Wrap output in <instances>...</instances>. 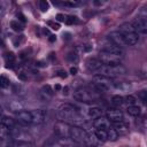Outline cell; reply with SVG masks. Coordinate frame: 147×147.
Segmentation results:
<instances>
[{
  "label": "cell",
  "instance_id": "cell-8",
  "mask_svg": "<svg viewBox=\"0 0 147 147\" xmlns=\"http://www.w3.org/2000/svg\"><path fill=\"white\" fill-rule=\"evenodd\" d=\"M132 26L134 29V31L139 34H146L147 33V20L145 16L138 17L136 18V21L132 23Z\"/></svg>",
  "mask_w": 147,
  "mask_h": 147
},
{
  "label": "cell",
  "instance_id": "cell-27",
  "mask_svg": "<svg viewBox=\"0 0 147 147\" xmlns=\"http://www.w3.org/2000/svg\"><path fill=\"white\" fill-rule=\"evenodd\" d=\"M10 28H11L14 31H17V32H18V31H22V30L24 29L23 25H22L18 21H11V22H10Z\"/></svg>",
  "mask_w": 147,
  "mask_h": 147
},
{
  "label": "cell",
  "instance_id": "cell-46",
  "mask_svg": "<svg viewBox=\"0 0 147 147\" xmlns=\"http://www.w3.org/2000/svg\"><path fill=\"white\" fill-rule=\"evenodd\" d=\"M2 111H3V110H2V107H1V106H0V115H1V114H2Z\"/></svg>",
  "mask_w": 147,
  "mask_h": 147
},
{
  "label": "cell",
  "instance_id": "cell-31",
  "mask_svg": "<svg viewBox=\"0 0 147 147\" xmlns=\"http://www.w3.org/2000/svg\"><path fill=\"white\" fill-rule=\"evenodd\" d=\"M80 1H77V0H70V1H65L63 2V5L65 6H69V7H77V6H80Z\"/></svg>",
  "mask_w": 147,
  "mask_h": 147
},
{
  "label": "cell",
  "instance_id": "cell-2",
  "mask_svg": "<svg viewBox=\"0 0 147 147\" xmlns=\"http://www.w3.org/2000/svg\"><path fill=\"white\" fill-rule=\"evenodd\" d=\"M74 99L79 102H83V103H90L98 99V94H96V92H94L87 87H80L74 92Z\"/></svg>",
  "mask_w": 147,
  "mask_h": 147
},
{
  "label": "cell",
  "instance_id": "cell-17",
  "mask_svg": "<svg viewBox=\"0 0 147 147\" xmlns=\"http://www.w3.org/2000/svg\"><path fill=\"white\" fill-rule=\"evenodd\" d=\"M103 64L101 63V61L99 60V59H88L87 61H86V68L90 70V71H93V72H95L98 69H100L101 67H102Z\"/></svg>",
  "mask_w": 147,
  "mask_h": 147
},
{
  "label": "cell",
  "instance_id": "cell-43",
  "mask_svg": "<svg viewBox=\"0 0 147 147\" xmlns=\"http://www.w3.org/2000/svg\"><path fill=\"white\" fill-rule=\"evenodd\" d=\"M46 64L44 63V62H41V61H38V62H36V67H45Z\"/></svg>",
  "mask_w": 147,
  "mask_h": 147
},
{
  "label": "cell",
  "instance_id": "cell-18",
  "mask_svg": "<svg viewBox=\"0 0 147 147\" xmlns=\"http://www.w3.org/2000/svg\"><path fill=\"white\" fill-rule=\"evenodd\" d=\"M0 123H1L3 126H6L8 130H10V129H13V127L15 126V122H14V119L10 118V117H7V116L1 117V118H0Z\"/></svg>",
  "mask_w": 147,
  "mask_h": 147
},
{
  "label": "cell",
  "instance_id": "cell-9",
  "mask_svg": "<svg viewBox=\"0 0 147 147\" xmlns=\"http://www.w3.org/2000/svg\"><path fill=\"white\" fill-rule=\"evenodd\" d=\"M108 38H109L110 42L115 44L116 46H118V47H121V48L127 46V45L125 44V40H124L123 34H122L119 31H113V32H110V33L108 34Z\"/></svg>",
  "mask_w": 147,
  "mask_h": 147
},
{
  "label": "cell",
  "instance_id": "cell-22",
  "mask_svg": "<svg viewBox=\"0 0 147 147\" xmlns=\"http://www.w3.org/2000/svg\"><path fill=\"white\" fill-rule=\"evenodd\" d=\"M94 136H95V138H96L98 140H100V141H106V140H108V139H107V131H106V130H99V129H96L95 132H94Z\"/></svg>",
  "mask_w": 147,
  "mask_h": 147
},
{
  "label": "cell",
  "instance_id": "cell-39",
  "mask_svg": "<svg viewBox=\"0 0 147 147\" xmlns=\"http://www.w3.org/2000/svg\"><path fill=\"white\" fill-rule=\"evenodd\" d=\"M57 75L61 77V78H67V72L64 70H59L57 71Z\"/></svg>",
  "mask_w": 147,
  "mask_h": 147
},
{
  "label": "cell",
  "instance_id": "cell-42",
  "mask_svg": "<svg viewBox=\"0 0 147 147\" xmlns=\"http://www.w3.org/2000/svg\"><path fill=\"white\" fill-rule=\"evenodd\" d=\"M48 40H49L51 42H54V41L56 40V37H55L54 34H51V36H49V38H48Z\"/></svg>",
  "mask_w": 147,
  "mask_h": 147
},
{
  "label": "cell",
  "instance_id": "cell-40",
  "mask_svg": "<svg viewBox=\"0 0 147 147\" xmlns=\"http://www.w3.org/2000/svg\"><path fill=\"white\" fill-rule=\"evenodd\" d=\"M77 71H78V70H77L76 67H71V68H70V74H71V75H76Z\"/></svg>",
  "mask_w": 147,
  "mask_h": 147
},
{
  "label": "cell",
  "instance_id": "cell-16",
  "mask_svg": "<svg viewBox=\"0 0 147 147\" xmlns=\"http://www.w3.org/2000/svg\"><path fill=\"white\" fill-rule=\"evenodd\" d=\"M85 113H86L87 118H90V119H95V118L102 116V109L99 107H87Z\"/></svg>",
  "mask_w": 147,
  "mask_h": 147
},
{
  "label": "cell",
  "instance_id": "cell-4",
  "mask_svg": "<svg viewBox=\"0 0 147 147\" xmlns=\"http://www.w3.org/2000/svg\"><path fill=\"white\" fill-rule=\"evenodd\" d=\"M69 138H71V140H74L75 142L82 145V144L86 142L87 133L84 129H82L79 126H71L69 130Z\"/></svg>",
  "mask_w": 147,
  "mask_h": 147
},
{
  "label": "cell",
  "instance_id": "cell-25",
  "mask_svg": "<svg viewBox=\"0 0 147 147\" xmlns=\"http://www.w3.org/2000/svg\"><path fill=\"white\" fill-rule=\"evenodd\" d=\"M67 60H68L70 63H77L78 60H79V57H78V54H77L76 52H70V53H68V55H67Z\"/></svg>",
  "mask_w": 147,
  "mask_h": 147
},
{
  "label": "cell",
  "instance_id": "cell-29",
  "mask_svg": "<svg viewBox=\"0 0 147 147\" xmlns=\"http://www.w3.org/2000/svg\"><path fill=\"white\" fill-rule=\"evenodd\" d=\"M9 86V79L6 76H0V88H6Z\"/></svg>",
  "mask_w": 147,
  "mask_h": 147
},
{
  "label": "cell",
  "instance_id": "cell-37",
  "mask_svg": "<svg viewBox=\"0 0 147 147\" xmlns=\"http://www.w3.org/2000/svg\"><path fill=\"white\" fill-rule=\"evenodd\" d=\"M15 147H31V145L26 141H18Z\"/></svg>",
  "mask_w": 147,
  "mask_h": 147
},
{
  "label": "cell",
  "instance_id": "cell-12",
  "mask_svg": "<svg viewBox=\"0 0 147 147\" xmlns=\"http://www.w3.org/2000/svg\"><path fill=\"white\" fill-rule=\"evenodd\" d=\"M32 115V124H41L46 119V111L42 109H33L31 110Z\"/></svg>",
  "mask_w": 147,
  "mask_h": 147
},
{
  "label": "cell",
  "instance_id": "cell-32",
  "mask_svg": "<svg viewBox=\"0 0 147 147\" xmlns=\"http://www.w3.org/2000/svg\"><path fill=\"white\" fill-rule=\"evenodd\" d=\"M8 132H9V130H8L6 126H3V125L0 123V138H3V137H6Z\"/></svg>",
  "mask_w": 147,
  "mask_h": 147
},
{
  "label": "cell",
  "instance_id": "cell-21",
  "mask_svg": "<svg viewBox=\"0 0 147 147\" xmlns=\"http://www.w3.org/2000/svg\"><path fill=\"white\" fill-rule=\"evenodd\" d=\"M113 129H115L116 130V132L118 133H125L126 131H127V126H126V124L124 123V122H117V123H114V127Z\"/></svg>",
  "mask_w": 147,
  "mask_h": 147
},
{
  "label": "cell",
  "instance_id": "cell-28",
  "mask_svg": "<svg viewBox=\"0 0 147 147\" xmlns=\"http://www.w3.org/2000/svg\"><path fill=\"white\" fill-rule=\"evenodd\" d=\"M41 93L44 94V95H46V98L47 96H53V90H52V87L49 86V85H45V86H42V90H41Z\"/></svg>",
  "mask_w": 147,
  "mask_h": 147
},
{
  "label": "cell",
  "instance_id": "cell-44",
  "mask_svg": "<svg viewBox=\"0 0 147 147\" xmlns=\"http://www.w3.org/2000/svg\"><path fill=\"white\" fill-rule=\"evenodd\" d=\"M94 5L99 6V5H102V2H100V1H94Z\"/></svg>",
  "mask_w": 147,
  "mask_h": 147
},
{
  "label": "cell",
  "instance_id": "cell-15",
  "mask_svg": "<svg viewBox=\"0 0 147 147\" xmlns=\"http://www.w3.org/2000/svg\"><path fill=\"white\" fill-rule=\"evenodd\" d=\"M55 129V133L59 136V137H69V130H70V126H68L65 123H59L54 126Z\"/></svg>",
  "mask_w": 147,
  "mask_h": 147
},
{
  "label": "cell",
  "instance_id": "cell-6",
  "mask_svg": "<svg viewBox=\"0 0 147 147\" xmlns=\"http://www.w3.org/2000/svg\"><path fill=\"white\" fill-rule=\"evenodd\" d=\"M101 52L108 53V54H111V55H115V56L121 57V59H122L123 55H124L123 48L116 46V45L113 44V42H107V44H105V45L102 46V48H101Z\"/></svg>",
  "mask_w": 147,
  "mask_h": 147
},
{
  "label": "cell",
  "instance_id": "cell-41",
  "mask_svg": "<svg viewBox=\"0 0 147 147\" xmlns=\"http://www.w3.org/2000/svg\"><path fill=\"white\" fill-rule=\"evenodd\" d=\"M17 17H18V20H20L21 22H23V23H24V22L26 21V20H25V17H24V16H23L22 14H18V15H17Z\"/></svg>",
  "mask_w": 147,
  "mask_h": 147
},
{
  "label": "cell",
  "instance_id": "cell-13",
  "mask_svg": "<svg viewBox=\"0 0 147 147\" xmlns=\"http://www.w3.org/2000/svg\"><path fill=\"white\" fill-rule=\"evenodd\" d=\"M110 123H117V122H123L124 119V115L121 110H117V109H113V110H109L107 113V116H106Z\"/></svg>",
  "mask_w": 147,
  "mask_h": 147
},
{
  "label": "cell",
  "instance_id": "cell-14",
  "mask_svg": "<svg viewBox=\"0 0 147 147\" xmlns=\"http://www.w3.org/2000/svg\"><path fill=\"white\" fill-rule=\"evenodd\" d=\"M124 37V40H125V44L127 46H134L138 44L139 41V34L134 31V32H129V33H125L123 34Z\"/></svg>",
  "mask_w": 147,
  "mask_h": 147
},
{
  "label": "cell",
  "instance_id": "cell-19",
  "mask_svg": "<svg viewBox=\"0 0 147 147\" xmlns=\"http://www.w3.org/2000/svg\"><path fill=\"white\" fill-rule=\"evenodd\" d=\"M126 111H127V114L130 115V116H133V117H137V116H139L140 114H141V109H140V107L139 106H127V109H126Z\"/></svg>",
  "mask_w": 147,
  "mask_h": 147
},
{
  "label": "cell",
  "instance_id": "cell-10",
  "mask_svg": "<svg viewBox=\"0 0 147 147\" xmlns=\"http://www.w3.org/2000/svg\"><path fill=\"white\" fill-rule=\"evenodd\" d=\"M16 118L20 123L28 125V124H32V115H31V110H20L16 114Z\"/></svg>",
  "mask_w": 147,
  "mask_h": 147
},
{
  "label": "cell",
  "instance_id": "cell-24",
  "mask_svg": "<svg viewBox=\"0 0 147 147\" xmlns=\"http://www.w3.org/2000/svg\"><path fill=\"white\" fill-rule=\"evenodd\" d=\"M111 103L115 106V107H119L124 103V99L122 95H114L111 98Z\"/></svg>",
  "mask_w": 147,
  "mask_h": 147
},
{
  "label": "cell",
  "instance_id": "cell-45",
  "mask_svg": "<svg viewBox=\"0 0 147 147\" xmlns=\"http://www.w3.org/2000/svg\"><path fill=\"white\" fill-rule=\"evenodd\" d=\"M60 88H61L60 85H55V90H60Z\"/></svg>",
  "mask_w": 147,
  "mask_h": 147
},
{
  "label": "cell",
  "instance_id": "cell-47",
  "mask_svg": "<svg viewBox=\"0 0 147 147\" xmlns=\"http://www.w3.org/2000/svg\"><path fill=\"white\" fill-rule=\"evenodd\" d=\"M86 147H95V146H86Z\"/></svg>",
  "mask_w": 147,
  "mask_h": 147
},
{
  "label": "cell",
  "instance_id": "cell-48",
  "mask_svg": "<svg viewBox=\"0 0 147 147\" xmlns=\"http://www.w3.org/2000/svg\"><path fill=\"white\" fill-rule=\"evenodd\" d=\"M78 147H80V146H78Z\"/></svg>",
  "mask_w": 147,
  "mask_h": 147
},
{
  "label": "cell",
  "instance_id": "cell-7",
  "mask_svg": "<svg viewBox=\"0 0 147 147\" xmlns=\"http://www.w3.org/2000/svg\"><path fill=\"white\" fill-rule=\"evenodd\" d=\"M99 60L101 61V63L103 65H117V64H121V57H117L115 55H111V54H108V53H103V52H100Z\"/></svg>",
  "mask_w": 147,
  "mask_h": 147
},
{
  "label": "cell",
  "instance_id": "cell-11",
  "mask_svg": "<svg viewBox=\"0 0 147 147\" xmlns=\"http://www.w3.org/2000/svg\"><path fill=\"white\" fill-rule=\"evenodd\" d=\"M93 125H94V127H96L99 130H106V131L111 127L110 121L105 116H100V117L95 118L93 121Z\"/></svg>",
  "mask_w": 147,
  "mask_h": 147
},
{
  "label": "cell",
  "instance_id": "cell-30",
  "mask_svg": "<svg viewBox=\"0 0 147 147\" xmlns=\"http://www.w3.org/2000/svg\"><path fill=\"white\" fill-rule=\"evenodd\" d=\"M48 8H49V3L46 0H40L39 1V9L41 11H47Z\"/></svg>",
  "mask_w": 147,
  "mask_h": 147
},
{
  "label": "cell",
  "instance_id": "cell-38",
  "mask_svg": "<svg viewBox=\"0 0 147 147\" xmlns=\"http://www.w3.org/2000/svg\"><path fill=\"white\" fill-rule=\"evenodd\" d=\"M56 20H57L59 22H64V21H65V16H64L63 14H57V15H56Z\"/></svg>",
  "mask_w": 147,
  "mask_h": 147
},
{
  "label": "cell",
  "instance_id": "cell-35",
  "mask_svg": "<svg viewBox=\"0 0 147 147\" xmlns=\"http://www.w3.org/2000/svg\"><path fill=\"white\" fill-rule=\"evenodd\" d=\"M47 24H48V25H49V26H51L53 30H59V29H60V24H59V23H55V22L49 21Z\"/></svg>",
  "mask_w": 147,
  "mask_h": 147
},
{
  "label": "cell",
  "instance_id": "cell-36",
  "mask_svg": "<svg viewBox=\"0 0 147 147\" xmlns=\"http://www.w3.org/2000/svg\"><path fill=\"white\" fill-rule=\"evenodd\" d=\"M138 96L140 98V100H141V102H142V103H145V102H146V91H145V90H144V91H141V92H139Z\"/></svg>",
  "mask_w": 147,
  "mask_h": 147
},
{
  "label": "cell",
  "instance_id": "cell-26",
  "mask_svg": "<svg viewBox=\"0 0 147 147\" xmlns=\"http://www.w3.org/2000/svg\"><path fill=\"white\" fill-rule=\"evenodd\" d=\"M123 99H124V103H126L127 106H134L137 102V99L133 95H126V96H123Z\"/></svg>",
  "mask_w": 147,
  "mask_h": 147
},
{
  "label": "cell",
  "instance_id": "cell-34",
  "mask_svg": "<svg viewBox=\"0 0 147 147\" xmlns=\"http://www.w3.org/2000/svg\"><path fill=\"white\" fill-rule=\"evenodd\" d=\"M17 77H18V79L22 80V82H26V80H28V76H26V74L23 72V71H20V72L17 74Z\"/></svg>",
  "mask_w": 147,
  "mask_h": 147
},
{
  "label": "cell",
  "instance_id": "cell-33",
  "mask_svg": "<svg viewBox=\"0 0 147 147\" xmlns=\"http://www.w3.org/2000/svg\"><path fill=\"white\" fill-rule=\"evenodd\" d=\"M78 22V20H77V17L76 16H68L67 18H65V23L67 24H74V23H77Z\"/></svg>",
  "mask_w": 147,
  "mask_h": 147
},
{
  "label": "cell",
  "instance_id": "cell-3",
  "mask_svg": "<svg viewBox=\"0 0 147 147\" xmlns=\"http://www.w3.org/2000/svg\"><path fill=\"white\" fill-rule=\"evenodd\" d=\"M125 68L122 64H117V65H102L100 69H98L95 71V75H102L109 78L113 77H117L121 75L125 74Z\"/></svg>",
  "mask_w": 147,
  "mask_h": 147
},
{
  "label": "cell",
  "instance_id": "cell-20",
  "mask_svg": "<svg viewBox=\"0 0 147 147\" xmlns=\"http://www.w3.org/2000/svg\"><path fill=\"white\" fill-rule=\"evenodd\" d=\"M5 60H6V67L7 68H14V64H15V55L13 53H7L5 55Z\"/></svg>",
  "mask_w": 147,
  "mask_h": 147
},
{
  "label": "cell",
  "instance_id": "cell-1",
  "mask_svg": "<svg viewBox=\"0 0 147 147\" xmlns=\"http://www.w3.org/2000/svg\"><path fill=\"white\" fill-rule=\"evenodd\" d=\"M57 117L64 123H75L80 124L83 123L84 118L83 115L78 111V109L72 105H62L57 109Z\"/></svg>",
  "mask_w": 147,
  "mask_h": 147
},
{
  "label": "cell",
  "instance_id": "cell-23",
  "mask_svg": "<svg viewBox=\"0 0 147 147\" xmlns=\"http://www.w3.org/2000/svg\"><path fill=\"white\" fill-rule=\"evenodd\" d=\"M117 138H118V133L116 132L115 129L110 127V129L107 130V139H108V140H110V141H115Z\"/></svg>",
  "mask_w": 147,
  "mask_h": 147
},
{
  "label": "cell",
  "instance_id": "cell-5",
  "mask_svg": "<svg viewBox=\"0 0 147 147\" xmlns=\"http://www.w3.org/2000/svg\"><path fill=\"white\" fill-rule=\"evenodd\" d=\"M93 82H94V86L98 88V91H107L110 86H113L111 78L102 76V75H94Z\"/></svg>",
  "mask_w": 147,
  "mask_h": 147
}]
</instances>
